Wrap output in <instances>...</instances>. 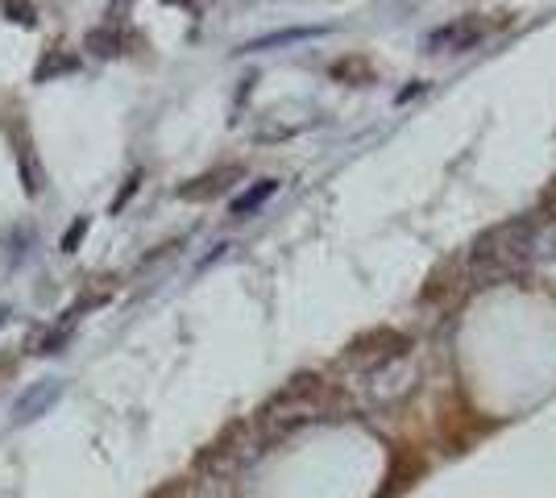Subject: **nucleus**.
<instances>
[{
    "label": "nucleus",
    "instance_id": "0eeeda50",
    "mask_svg": "<svg viewBox=\"0 0 556 498\" xmlns=\"http://www.w3.org/2000/svg\"><path fill=\"white\" fill-rule=\"evenodd\" d=\"M312 30H287V34H270V38H258V42H249L241 50H270V46H287V42H299V38H308Z\"/></svg>",
    "mask_w": 556,
    "mask_h": 498
},
{
    "label": "nucleus",
    "instance_id": "7ed1b4c3",
    "mask_svg": "<svg viewBox=\"0 0 556 498\" xmlns=\"http://www.w3.org/2000/svg\"><path fill=\"white\" fill-rule=\"evenodd\" d=\"M75 67H79V59H75V54H67V50H59V46H54V50H46V59L38 63L34 79H38V83H50L54 75H71Z\"/></svg>",
    "mask_w": 556,
    "mask_h": 498
},
{
    "label": "nucleus",
    "instance_id": "39448f33",
    "mask_svg": "<svg viewBox=\"0 0 556 498\" xmlns=\"http://www.w3.org/2000/svg\"><path fill=\"white\" fill-rule=\"evenodd\" d=\"M274 187H278L274 179H262L254 191H245L241 200H233V216H249V212H254L262 200H270V196H274Z\"/></svg>",
    "mask_w": 556,
    "mask_h": 498
},
{
    "label": "nucleus",
    "instance_id": "f03ea898",
    "mask_svg": "<svg viewBox=\"0 0 556 498\" xmlns=\"http://www.w3.org/2000/svg\"><path fill=\"white\" fill-rule=\"evenodd\" d=\"M237 175H241L237 166H225V171H212V175L196 179L191 187H183L179 196H183V200H208V196H220V191H229V183H233Z\"/></svg>",
    "mask_w": 556,
    "mask_h": 498
},
{
    "label": "nucleus",
    "instance_id": "423d86ee",
    "mask_svg": "<svg viewBox=\"0 0 556 498\" xmlns=\"http://www.w3.org/2000/svg\"><path fill=\"white\" fill-rule=\"evenodd\" d=\"M5 13L17 25H38V5H34V0H5Z\"/></svg>",
    "mask_w": 556,
    "mask_h": 498
},
{
    "label": "nucleus",
    "instance_id": "20e7f679",
    "mask_svg": "<svg viewBox=\"0 0 556 498\" xmlns=\"http://www.w3.org/2000/svg\"><path fill=\"white\" fill-rule=\"evenodd\" d=\"M88 50L96 54V59H113V54H121V34L113 30V25H104V30H92V34H88Z\"/></svg>",
    "mask_w": 556,
    "mask_h": 498
},
{
    "label": "nucleus",
    "instance_id": "6e6552de",
    "mask_svg": "<svg viewBox=\"0 0 556 498\" xmlns=\"http://www.w3.org/2000/svg\"><path fill=\"white\" fill-rule=\"evenodd\" d=\"M83 233H88V220H75V229L63 237V249H67V254H71V249L79 245V237H83Z\"/></svg>",
    "mask_w": 556,
    "mask_h": 498
},
{
    "label": "nucleus",
    "instance_id": "f257e3e1",
    "mask_svg": "<svg viewBox=\"0 0 556 498\" xmlns=\"http://www.w3.org/2000/svg\"><path fill=\"white\" fill-rule=\"evenodd\" d=\"M482 38H486V21H478V17H461V21H453V25H444V30H436V34L428 38V50L461 54V50H469V46H478Z\"/></svg>",
    "mask_w": 556,
    "mask_h": 498
}]
</instances>
